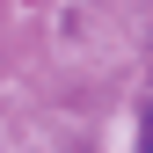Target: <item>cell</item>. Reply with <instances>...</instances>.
Listing matches in <instances>:
<instances>
[{"label": "cell", "instance_id": "cell-1", "mask_svg": "<svg viewBox=\"0 0 153 153\" xmlns=\"http://www.w3.org/2000/svg\"><path fill=\"white\" fill-rule=\"evenodd\" d=\"M139 153H153V109L139 117Z\"/></svg>", "mask_w": 153, "mask_h": 153}]
</instances>
